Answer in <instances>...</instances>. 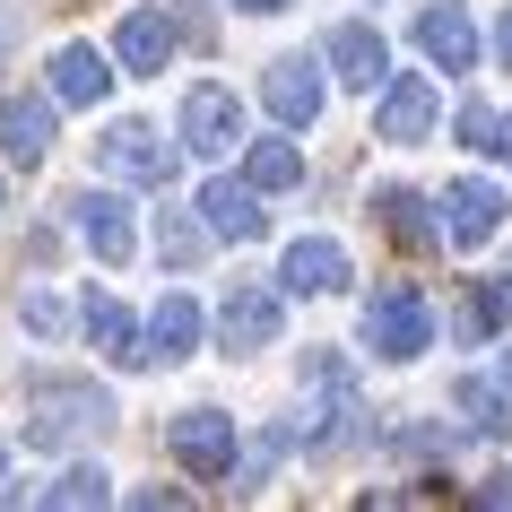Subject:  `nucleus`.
Listing matches in <instances>:
<instances>
[{
	"label": "nucleus",
	"mask_w": 512,
	"mask_h": 512,
	"mask_svg": "<svg viewBox=\"0 0 512 512\" xmlns=\"http://www.w3.org/2000/svg\"><path fill=\"white\" fill-rule=\"evenodd\" d=\"M504 382H512V348H504Z\"/></svg>",
	"instance_id": "nucleus-33"
},
{
	"label": "nucleus",
	"mask_w": 512,
	"mask_h": 512,
	"mask_svg": "<svg viewBox=\"0 0 512 512\" xmlns=\"http://www.w3.org/2000/svg\"><path fill=\"white\" fill-rule=\"evenodd\" d=\"M365 348L382 365H408V356L434 348V304H426L417 278H382L374 296H365Z\"/></svg>",
	"instance_id": "nucleus-2"
},
{
	"label": "nucleus",
	"mask_w": 512,
	"mask_h": 512,
	"mask_svg": "<svg viewBox=\"0 0 512 512\" xmlns=\"http://www.w3.org/2000/svg\"><path fill=\"white\" fill-rule=\"evenodd\" d=\"M200 226H209L217 243H261L270 235V209H261V191L243 183V174H217V183L200 191Z\"/></svg>",
	"instance_id": "nucleus-9"
},
{
	"label": "nucleus",
	"mask_w": 512,
	"mask_h": 512,
	"mask_svg": "<svg viewBox=\"0 0 512 512\" xmlns=\"http://www.w3.org/2000/svg\"><path fill=\"white\" fill-rule=\"evenodd\" d=\"M70 235H79L105 270H122L139 252V217L122 209V191H79V200H70Z\"/></svg>",
	"instance_id": "nucleus-6"
},
{
	"label": "nucleus",
	"mask_w": 512,
	"mask_h": 512,
	"mask_svg": "<svg viewBox=\"0 0 512 512\" xmlns=\"http://www.w3.org/2000/svg\"><path fill=\"white\" fill-rule=\"evenodd\" d=\"M113 96V61L96 44H61L53 53V105H105Z\"/></svg>",
	"instance_id": "nucleus-19"
},
{
	"label": "nucleus",
	"mask_w": 512,
	"mask_h": 512,
	"mask_svg": "<svg viewBox=\"0 0 512 512\" xmlns=\"http://www.w3.org/2000/svg\"><path fill=\"white\" fill-rule=\"evenodd\" d=\"M495 157L512 165V113H504V122H495Z\"/></svg>",
	"instance_id": "nucleus-32"
},
{
	"label": "nucleus",
	"mask_w": 512,
	"mask_h": 512,
	"mask_svg": "<svg viewBox=\"0 0 512 512\" xmlns=\"http://www.w3.org/2000/svg\"><path fill=\"white\" fill-rule=\"evenodd\" d=\"M278 322H287V296H278V287H226V304H217V339H226V356L278 348Z\"/></svg>",
	"instance_id": "nucleus-7"
},
{
	"label": "nucleus",
	"mask_w": 512,
	"mask_h": 512,
	"mask_svg": "<svg viewBox=\"0 0 512 512\" xmlns=\"http://www.w3.org/2000/svg\"><path fill=\"white\" fill-rule=\"evenodd\" d=\"M191 348H200V304L191 296H157V313L139 322V356H148V365H183Z\"/></svg>",
	"instance_id": "nucleus-17"
},
{
	"label": "nucleus",
	"mask_w": 512,
	"mask_h": 512,
	"mask_svg": "<svg viewBox=\"0 0 512 512\" xmlns=\"http://www.w3.org/2000/svg\"><path fill=\"white\" fill-rule=\"evenodd\" d=\"M348 287V252L330 235H296L278 252V296H339Z\"/></svg>",
	"instance_id": "nucleus-12"
},
{
	"label": "nucleus",
	"mask_w": 512,
	"mask_h": 512,
	"mask_svg": "<svg viewBox=\"0 0 512 512\" xmlns=\"http://www.w3.org/2000/svg\"><path fill=\"white\" fill-rule=\"evenodd\" d=\"M495 122H504V113L486 105V96H469V105L452 113V131H460V148H478V157H495Z\"/></svg>",
	"instance_id": "nucleus-26"
},
{
	"label": "nucleus",
	"mask_w": 512,
	"mask_h": 512,
	"mask_svg": "<svg viewBox=\"0 0 512 512\" xmlns=\"http://www.w3.org/2000/svg\"><path fill=\"white\" fill-rule=\"evenodd\" d=\"M322 61H330V79H348L356 96L391 79V44H382V35L365 27V18H339V27L322 35Z\"/></svg>",
	"instance_id": "nucleus-11"
},
{
	"label": "nucleus",
	"mask_w": 512,
	"mask_h": 512,
	"mask_svg": "<svg viewBox=\"0 0 512 512\" xmlns=\"http://www.w3.org/2000/svg\"><path fill=\"white\" fill-rule=\"evenodd\" d=\"M374 217H382V235L400 243V252H434V200L426 191H408V183H391V191H374Z\"/></svg>",
	"instance_id": "nucleus-20"
},
{
	"label": "nucleus",
	"mask_w": 512,
	"mask_h": 512,
	"mask_svg": "<svg viewBox=\"0 0 512 512\" xmlns=\"http://www.w3.org/2000/svg\"><path fill=\"white\" fill-rule=\"evenodd\" d=\"M434 122H443V96H434V79H426V70H391V79H382L374 139H391V148H426Z\"/></svg>",
	"instance_id": "nucleus-5"
},
{
	"label": "nucleus",
	"mask_w": 512,
	"mask_h": 512,
	"mask_svg": "<svg viewBox=\"0 0 512 512\" xmlns=\"http://www.w3.org/2000/svg\"><path fill=\"white\" fill-rule=\"evenodd\" d=\"M165 452L183 460L191 478H235V452H243V434L226 408H183L174 426H165Z\"/></svg>",
	"instance_id": "nucleus-4"
},
{
	"label": "nucleus",
	"mask_w": 512,
	"mask_h": 512,
	"mask_svg": "<svg viewBox=\"0 0 512 512\" xmlns=\"http://www.w3.org/2000/svg\"><path fill=\"white\" fill-rule=\"evenodd\" d=\"M243 18H278V9H296V0H235Z\"/></svg>",
	"instance_id": "nucleus-31"
},
{
	"label": "nucleus",
	"mask_w": 512,
	"mask_h": 512,
	"mask_svg": "<svg viewBox=\"0 0 512 512\" xmlns=\"http://www.w3.org/2000/svg\"><path fill=\"white\" fill-rule=\"evenodd\" d=\"M469 504H486V512H495V504H512V469H495V478H478V486H469Z\"/></svg>",
	"instance_id": "nucleus-28"
},
{
	"label": "nucleus",
	"mask_w": 512,
	"mask_h": 512,
	"mask_svg": "<svg viewBox=\"0 0 512 512\" xmlns=\"http://www.w3.org/2000/svg\"><path fill=\"white\" fill-rule=\"evenodd\" d=\"M70 322H79V339H87L96 356H105V365H122V374H139V365H148V356H139V313H131V304L87 296L79 313H70Z\"/></svg>",
	"instance_id": "nucleus-13"
},
{
	"label": "nucleus",
	"mask_w": 512,
	"mask_h": 512,
	"mask_svg": "<svg viewBox=\"0 0 512 512\" xmlns=\"http://www.w3.org/2000/svg\"><path fill=\"white\" fill-rule=\"evenodd\" d=\"M113 426H122V408L96 382H79V374H35L27 382V426H18L27 452H79V443H96Z\"/></svg>",
	"instance_id": "nucleus-1"
},
{
	"label": "nucleus",
	"mask_w": 512,
	"mask_h": 512,
	"mask_svg": "<svg viewBox=\"0 0 512 512\" xmlns=\"http://www.w3.org/2000/svg\"><path fill=\"white\" fill-rule=\"evenodd\" d=\"M200 243H209V226H191L183 209H157V252L174 261V270H191V261H200Z\"/></svg>",
	"instance_id": "nucleus-25"
},
{
	"label": "nucleus",
	"mask_w": 512,
	"mask_h": 512,
	"mask_svg": "<svg viewBox=\"0 0 512 512\" xmlns=\"http://www.w3.org/2000/svg\"><path fill=\"white\" fill-rule=\"evenodd\" d=\"M53 148V96H0V157L44 165Z\"/></svg>",
	"instance_id": "nucleus-18"
},
{
	"label": "nucleus",
	"mask_w": 512,
	"mask_h": 512,
	"mask_svg": "<svg viewBox=\"0 0 512 512\" xmlns=\"http://www.w3.org/2000/svg\"><path fill=\"white\" fill-rule=\"evenodd\" d=\"M495 61L512 70V0H504V18H495Z\"/></svg>",
	"instance_id": "nucleus-30"
},
{
	"label": "nucleus",
	"mask_w": 512,
	"mask_h": 512,
	"mask_svg": "<svg viewBox=\"0 0 512 512\" xmlns=\"http://www.w3.org/2000/svg\"><path fill=\"white\" fill-rule=\"evenodd\" d=\"M105 495H113V478H105V469H96V460H70V469H61V478L44 486V495H35V504H44V512H79V504L96 512Z\"/></svg>",
	"instance_id": "nucleus-24"
},
{
	"label": "nucleus",
	"mask_w": 512,
	"mask_h": 512,
	"mask_svg": "<svg viewBox=\"0 0 512 512\" xmlns=\"http://www.w3.org/2000/svg\"><path fill=\"white\" fill-rule=\"evenodd\" d=\"M495 226H504V191L486 183V174H460V183L443 191V235H452L460 252H478Z\"/></svg>",
	"instance_id": "nucleus-14"
},
{
	"label": "nucleus",
	"mask_w": 512,
	"mask_h": 512,
	"mask_svg": "<svg viewBox=\"0 0 512 512\" xmlns=\"http://www.w3.org/2000/svg\"><path fill=\"white\" fill-rule=\"evenodd\" d=\"M261 105L278 113V131H313V122H322V61L278 53L270 70H261Z\"/></svg>",
	"instance_id": "nucleus-8"
},
{
	"label": "nucleus",
	"mask_w": 512,
	"mask_h": 512,
	"mask_svg": "<svg viewBox=\"0 0 512 512\" xmlns=\"http://www.w3.org/2000/svg\"><path fill=\"white\" fill-rule=\"evenodd\" d=\"M243 183L261 191V200H270V191H296L304 183V148L296 139H252V148H243Z\"/></svg>",
	"instance_id": "nucleus-23"
},
{
	"label": "nucleus",
	"mask_w": 512,
	"mask_h": 512,
	"mask_svg": "<svg viewBox=\"0 0 512 512\" xmlns=\"http://www.w3.org/2000/svg\"><path fill=\"white\" fill-rule=\"evenodd\" d=\"M113 61H122L131 79H157L165 61H174V18H165V9H131V18L113 27Z\"/></svg>",
	"instance_id": "nucleus-16"
},
{
	"label": "nucleus",
	"mask_w": 512,
	"mask_h": 512,
	"mask_svg": "<svg viewBox=\"0 0 512 512\" xmlns=\"http://www.w3.org/2000/svg\"><path fill=\"white\" fill-rule=\"evenodd\" d=\"M96 165H105L113 183H139V191H165L183 174V139H157V122H113L96 139Z\"/></svg>",
	"instance_id": "nucleus-3"
},
{
	"label": "nucleus",
	"mask_w": 512,
	"mask_h": 512,
	"mask_svg": "<svg viewBox=\"0 0 512 512\" xmlns=\"http://www.w3.org/2000/svg\"><path fill=\"white\" fill-rule=\"evenodd\" d=\"M417 53H426L434 70H469V61H478V27H469L460 0H426V9H417Z\"/></svg>",
	"instance_id": "nucleus-15"
},
{
	"label": "nucleus",
	"mask_w": 512,
	"mask_h": 512,
	"mask_svg": "<svg viewBox=\"0 0 512 512\" xmlns=\"http://www.w3.org/2000/svg\"><path fill=\"white\" fill-rule=\"evenodd\" d=\"M495 330H512V270L504 278H469V296H460V339L469 348L495 339Z\"/></svg>",
	"instance_id": "nucleus-22"
},
{
	"label": "nucleus",
	"mask_w": 512,
	"mask_h": 512,
	"mask_svg": "<svg viewBox=\"0 0 512 512\" xmlns=\"http://www.w3.org/2000/svg\"><path fill=\"white\" fill-rule=\"evenodd\" d=\"M18 322H27V330H44V339H53V330L70 322V304H61V296H44V287H27V296H18Z\"/></svg>",
	"instance_id": "nucleus-27"
},
{
	"label": "nucleus",
	"mask_w": 512,
	"mask_h": 512,
	"mask_svg": "<svg viewBox=\"0 0 512 512\" xmlns=\"http://www.w3.org/2000/svg\"><path fill=\"white\" fill-rule=\"evenodd\" d=\"M0 469H9V443H0Z\"/></svg>",
	"instance_id": "nucleus-34"
},
{
	"label": "nucleus",
	"mask_w": 512,
	"mask_h": 512,
	"mask_svg": "<svg viewBox=\"0 0 512 512\" xmlns=\"http://www.w3.org/2000/svg\"><path fill=\"white\" fill-rule=\"evenodd\" d=\"M9 53H18V9L0 0V70H9Z\"/></svg>",
	"instance_id": "nucleus-29"
},
{
	"label": "nucleus",
	"mask_w": 512,
	"mask_h": 512,
	"mask_svg": "<svg viewBox=\"0 0 512 512\" xmlns=\"http://www.w3.org/2000/svg\"><path fill=\"white\" fill-rule=\"evenodd\" d=\"M183 148H191V157H226V148H243L235 87H191V96H183Z\"/></svg>",
	"instance_id": "nucleus-10"
},
{
	"label": "nucleus",
	"mask_w": 512,
	"mask_h": 512,
	"mask_svg": "<svg viewBox=\"0 0 512 512\" xmlns=\"http://www.w3.org/2000/svg\"><path fill=\"white\" fill-rule=\"evenodd\" d=\"M452 417H460V434H504L512 426V391L495 374H460L452 382Z\"/></svg>",
	"instance_id": "nucleus-21"
},
{
	"label": "nucleus",
	"mask_w": 512,
	"mask_h": 512,
	"mask_svg": "<svg viewBox=\"0 0 512 512\" xmlns=\"http://www.w3.org/2000/svg\"><path fill=\"white\" fill-rule=\"evenodd\" d=\"M0 209H9V191H0Z\"/></svg>",
	"instance_id": "nucleus-35"
}]
</instances>
